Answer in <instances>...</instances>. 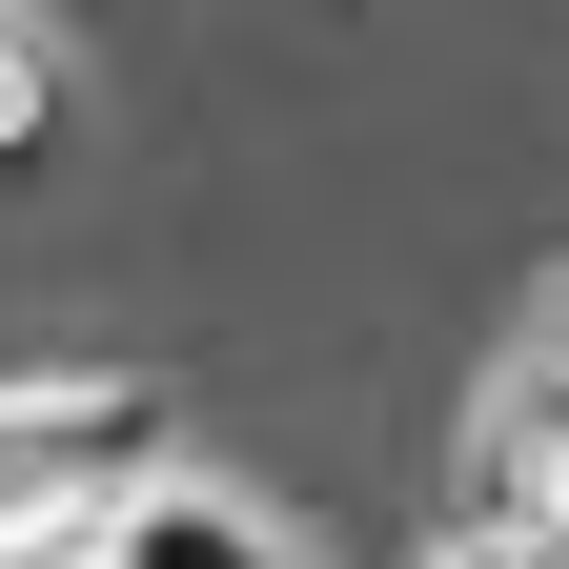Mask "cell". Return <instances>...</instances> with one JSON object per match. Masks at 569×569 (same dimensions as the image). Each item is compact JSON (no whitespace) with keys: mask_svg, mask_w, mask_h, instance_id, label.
<instances>
[{"mask_svg":"<svg viewBox=\"0 0 569 569\" xmlns=\"http://www.w3.org/2000/svg\"><path fill=\"white\" fill-rule=\"evenodd\" d=\"M102 569H306V549H284V509H244L224 468H142L122 529H102Z\"/></svg>","mask_w":569,"mask_h":569,"instance_id":"2","label":"cell"},{"mask_svg":"<svg viewBox=\"0 0 569 569\" xmlns=\"http://www.w3.org/2000/svg\"><path fill=\"white\" fill-rule=\"evenodd\" d=\"M529 569H569V549H529Z\"/></svg>","mask_w":569,"mask_h":569,"instance_id":"5","label":"cell"},{"mask_svg":"<svg viewBox=\"0 0 569 569\" xmlns=\"http://www.w3.org/2000/svg\"><path fill=\"white\" fill-rule=\"evenodd\" d=\"M427 569H488V549H427Z\"/></svg>","mask_w":569,"mask_h":569,"instance_id":"4","label":"cell"},{"mask_svg":"<svg viewBox=\"0 0 569 569\" xmlns=\"http://www.w3.org/2000/svg\"><path fill=\"white\" fill-rule=\"evenodd\" d=\"M142 448H163V407H142V387H0V549L122 509Z\"/></svg>","mask_w":569,"mask_h":569,"instance_id":"1","label":"cell"},{"mask_svg":"<svg viewBox=\"0 0 569 569\" xmlns=\"http://www.w3.org/2000/svg\"><path fill=\"white\" fill-rule=\"evenodd\" d=\"M41 122H61V41L0 21V163H41Z\"/></svg>","mask_w":569,"mask_h":569,"instance_id":"3","label":"cell"}]
</instances>
